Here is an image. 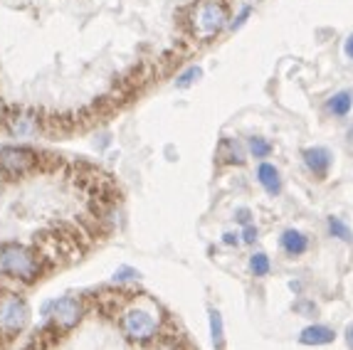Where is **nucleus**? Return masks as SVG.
Returning a JSON list of instances; mask_svg holds the SVG:
<instances>
[{"label": "nucleus", "mask_w": 353, "mask_h": 350, "mask_svg": "<svg viewBox=\"0 0 353 350\" xmlns=\"http://www.w3.org/2000/svg\"><path fill=\"white\" fill-rule=\"evenodd\" d=\"M0 271L15 281L32 284L42 271V259L35 249L25 245H3L0 247Z\"/></svg>", "instance_id": "obj_1"}, {"label": "nucleus", "mask_w": 353, "mask_h": 350, "mask_svg": "<svg viewBox=\"0 0 353 350\" xmlns=\"http://www.w3.org/2000/svg\"><path fill=\"white\" fill-rule=\"evenodd\" d=\"M228 25V0H201L190 12V35L212 40Z\"/></svg>", "instance_id": "obj_2"}, {"label": "nucleus", "mask_w": 353, "mask_h": 350, "mask_svg": "<svg viewBox=\"0 0 353 350\" xmlns=\"http://www.w3.org/2000/svg\"><path fill=\"white\" fill-rule=\"evenodd\" d=\"M30 323V306L20 294H0V338H15Z\"/></svg>", "instance_id": "obj_3"}, {"label": "nucleus", "mask_w": 353, "mask_h": 350, "mask_svg": "<svg viewBox=\"0 0 353 350\" xmlns=\"http://www.w3.org/2000/svg\"><path fill=\"white\" fill-rule=\"evenodd\" d=\"M42 153H35L25 146H0V175L8 181L23 178L40 165Z\"/></svg>", "instance_id": "obj_4"}, {"label": "nucleus", "mask_w": 353, "mask_h": 350, "mask_svg": "<svg viewBox=\"0 0 353 350\" xmlns=\"http://www.w3.org/2000/svg\"><path fill=\"white\" fill-rule=\"evenodd\" d=\"M121 333L134 343H148L159 336V321L151 311L131 306L121 313Z\"/></svg>", "instance_id": "obj_5"}, {"label": "nucleus", "mask_w": 353, "mask_h": 350, "mask_svg": "<svg viewBox=\"0 0 353 350\" xmlns=\"http://www.w3.org/2000/svg\"><path fill=\"white\" fill-rule=\"evenodd\" d=\"M84 318V304L82 298L74 294L59 296L57 301H52V328L59 333L72 331L74 326H79V321Z\"/></svg>", "instance_id": "obj_6"}, {"label": "nucleus", "mask_w": 353, "mask_h": 350, "mask_svg": "<svg viewBox=\"0 0 353 350\" xmlns=\"http://www.w3.org/2000/svg\"><path fill=\"white\" fill-rule=\"evenodd\" d=\"M6 129L12 138H35L37 134L45 131V119L35 116L32 111H20V114L6 116Z\"/></svg>", "instance_id": "obj_7"}, {"label": "nucleus", "mask_w": 353, "mask_h": 350, "mask_svg": "<svg viewBox=\"0 0 353 350\" xmlns=\"http://www.w3.org/2000/svg\"><path fill=\"white\" fill-rule=\"evenodd\" d=\"M301 158H304L306 170H309L312 175H316V178H326V175H329L331 163H334V158H331V151H329V148H324V146L304 148Z\"/></svg>", "instance_id": "obj_8"}, {"label": "nucleus", "mask_w": 353, "mask_h": 350, "mask_svg": "<svg viewBox=\"0 0 353 350\" xmlns=\"http://www.w3.org/2000/svg\"><path fill=\"white\" fill-rule=\"evenodd\" d=\"M336 340V331L324 323H312L299 333V343L306 348H321V345H329Z\"/></svg>", "instance_id": "obj_9"}, {"label": "nucleus", "mask_w": 353, "mask_h": 350, "mask_svg": "<svg viewBox=\"0 0 353 350\" xmlns=\"http://www.w3.org/2000/svg\"><path fill=\"white\" fill-rule=\"evenodd\" d=\"M257 181H259V185L265 187V193L272 195V198L282 193V175H279L277 165L262 161V163L257 165Z\"/></svg>", "instance_id": "obj_10"}, {"label": "nucleus", "mask_w": 353, "mask_h": 350, "mask_svg": "<svg viewBox=\"0 0 353 350\" xmlns=\"http://www.w3.org/2000/svg\"><path fill=\"white\" fill-rule=\"evenodd\" d=\"M279 245L289 257H301L309 249V237L299 229H284L282 237H279Z\"/></svg>", "instance_id": "obj_11"}, {"label": "nucleus", "mask_w": 353, "mask_h": 350, "mask_svg": "<svg viewBox=\"0 0 353 350\" xmlns=\"http://www.w3.org/2000/svg\"><path fill=\"white\" fill-rule=\"evenodd\" d=\"M208 323H210V340L215 350H225V323L218 309H208Z\"/></svg>", "instance_id": "obj_12"}, {"label": "nucleus", "mask_w": 353, "mask_h": 350, "mask_svg": "<svg viewBox=\"0 0 353 350\" xmlns=\"http://www.w3.org/2000/svg\"><path fill=\"white\" fill-rule=\"evenodd\" d=\"M218 156H225V158H223L225 163H235V165H240V163H245V156H248V153L242 151L240 141L223 138V141H220Z\"/></svg>", "instance_id": "obj_13"}, {"label": "nucleus", "mask_w": 353, "mask_h": 350, "mask_svg": "<svg viewBox=\"0 0 353 350\" xmlns=\"http://www.w3.org/2000/svg\"><path fill=\"white\" fill-rule=\"evenodd\" d=\"M351 106H353V94L351 92H339L331 96L329 101V111L334 116H348L351 114Z\"/></svg>", "instance_id": "obj_14"}, {"label": "nucleus", "mask_w": 353, "mask_h": 350, "mask_svg": "<svg viewBox=\"0 0 353 350\" xmlns=\"http://www.w3.org/2000/svg\"><path fill=\"white\" fill-rule=\"evenodd\" d=\"M248 151H250V156L257 158V161H265V158L272 153V143L265 138V136H250Z\"/></svg>", "instance_id": "obj_15"}, {"label": "nucleus", "mask_w": 353, "mask_h": 350, "mask_svg": "<svg viewBox=\"0 0 353 350\" xmlns=\"http://www.w3.org/2000/svg\"><path fill=\"white\" fill-rule=\"evenodd\" d=\"M326 225H329V234L334 237V240H341V242H353V232L351 227H348L346 222L339 220L336 215H331L329 220H326Z\"/></svg>", "instance_id": "obj_16"}, {"label": "nucleus", "mask_w": 353, "mask_h": 350, "mask_svg": "<svg viewBox=\"0 0 353 350\" xmlns=\"http://www.w3.org/2000/svg\"><path fill=\"white\" fill-rule=\"evenodd\" d=\"M250 271H252L254 276H267L272 271V262H270V257H267L265 251H257V254H252L250 257Z\"/></svg>", "instance_id": "obj_17"}, {"label": "nucleus", "mask_w": 353, "mask_h": 350, "mask_svg": "<svg viewBox=\"0 0 353 350\" xmlns=\"http://www.w3.org/2000/svg\"><path fill=\"white\" fill-rule=\"evenodd\" d=\"M201 76H203V70L195 65V67H188V70H183L181 74L176 76V82L173 84H176V89H188L190 84H195Z\"/></svg>", "instance_id": "obj_18"}, {"label": "nucleus", "mask_w": 353, "mask_h": 350, "mask_svg": "<svg viewBox=\"0 0 353 350\" xmlns=\"http://www.w3.org/2000/svg\"><path fill=\"white\" fill-rule=\"evenodd\" d=\"M294 311H296L299 316H316V313H319L316 304H312L309 298H301V301H296V304H294Z\"/></svg>", "instance_id": "obj_19"}, {"label": "nucleus", "mask_w": 353, "mask_h": 350, "mask_svg": "<svg viewBox=\"0 0 353 350\" xmlns=\"http://www.w3.org/2000/svg\"><path fill=\"white\" fill-rule=\"evenodd\" d=\"M136 279H139V271H136V269H131V267H121L117 274H114V281H117V284H124V281H136Z\"/></svg>", "instance_id": "obj_20"}, {"label": "nucleus", "mask_w": 353, "mask_h": 350, "mask_svg": "<svg viewBox=\"0 0 353 350\" xmlns=\"http://www.w3.org/2000/svg\"><path fill=\"white\" fill-rule=\"evenodd\" d=\"M250 15H252V8H250V6H245V8H242L240 12H237L235 23H230V30H240L242 25L248 23V18H250Z\"/></svg>", "instance_id": "obj_21"}, {"label": "nucleus", "mask_w": 353, "mask_h": 350, "mask_svg": "<svg viewBox=\"0 0 353 350\" xmlns=\"http://www.w3.org/2000/svg\"><path fill=\"white\" fill-rule=\"evenodd\" d=\"M242 242H245V245L257 242V227H254V225H248V227L242 229Z\"/></svg>", "instance_id": "obj_22"}, {"label": "nucleus", "mask_w": 353, "mask_h": 350, "mask_svg": "<svg viewBox=\"0 0 353 350\" xmlns=\"http://www.w3.org/2000/svg\"><path fill=\"white\" fill-rule=\"evenodd\" d=\"M235 220L248 227V225H252V212H250L248 207H240V210H237V215H235Z\"/></svg>", "instance_id": "obj_23"}, {"label": "nucleus", "mask_w": 353, "mask_h": 350, "mask_svg": "<svg viewBox=\"0 0 353 350\" xmlns=\"http://www.w3.org/2000/svg\"><path fill=\"white\" fill-rule=\"evenodd\" d=\"M237 234H240V232H225L223 234V242H225V245H232V247L240 245L242 237H237Z\"/></svg>", "instance_id": "obj_24"}, {"label": "nucleus", "mask_w": 353, "mask_h": 350, "mask_svg": "<svg viewBox=\"0 0 353 350\" xmlns=\"http://www.w3.org/2000/svg\"><path fill=\"white\" fill-rule=\"evenodd\" d=\"M343 338H346V345L353 350V323H348L346 326V333H343Z\"/></svg>", "instance_id": "obj_25"}, {"label": "nucleus", "mask_w": 353, "mask_h": 350, "mask_svg": "<svg viewBox=\"0 0 353 350\" xmlns=\"http://www.w3.org/2000/svg\"><path fill=\"white\" fill-rule=\"evenodd\" d=\"M343 50H346V57H351V59H353V35L346 40V45H343Z\"/></svg>", "instance_id": "obj_26"}]
</instances>
